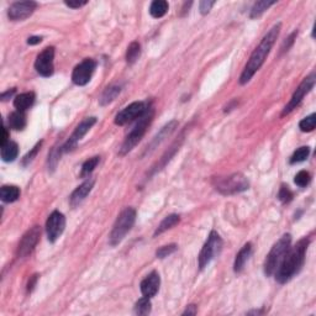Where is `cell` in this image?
Listing matches in <instances>:
<instances>
[{"instance_id": "5bb4252c", "label": "cell", "mask_w": 316, "mask_h": 316, "mask_svg": "<svg viewBox=\"0 0 316 316\" xmlns=\"http://www.w3.org/2000/svg\"><path fill=\"white\" fill-rule=\"evenodd\" d=\"M55 47H46L36 58L35 68L42 77H51L55 71Z\"/></svg>"}, {"instance_id": "9c48e42d", "label": "cell", "mask_w": 316, "mask_h": 316, "mask_svg": "<svg viewBox=\"0 0 316 316\" xmlns=\"http://www.w3.org/2000/svg\"><path fill=\"white\" fill-rule=\"evenodd\" d=\"M147 109H148V106L144 102L131 103L130 105H127L121 111L118 112V115L115 116V124L119 126H124L131 121L136 120V119L142 118Z\"/></svg>"}, {"instance_id": "ba28073f", "label": "cell", "mask_w": 316, "mask_h": 316, "mask_svg": "<svg viewBox=\"0 0 316 316\" xmlns=\"http://www.w3.org/2000/svg\"><path fill=\"white\" fill-rule=\"evenodd\" d=\"M315 81H316L315 73H311L310 76H308L303 82H301L300 85L296 88L294 94L292 95V99H290L289 103L285 105L284 110H283L282 112V116L288 115V114H290L293 110L296 109V106L303 102L304 97H305V95L310 92L311 89L314 88V85H315Z\"/></svg>"}, {"instance_id": "5b68a950", "label": "cell", "mask_w": 316, "mask_h": 316, "mask_svg": "<svg viewBox=\"0 0 316 316\" xmlns=\"http://www.w3.org/2000/svg\"><path fill=\"white\" fill-rule=\"evenodd\" d=\"M136 220V211L132 208H126L119 217L116 219L115 224L112 226V230L110 232L109 241L111 246H116L125 238V236L130 232L133 224Z\"/></svg>"}, {"instance_id": "e575fe53", "label": "cell", "mask_w": 316, "mask_h": 316, "mask_svg": "<svg viewBox=\"0 0 316 316\" xmlns=\"http://www.w3.org/2000/svg\"><path fill=\"white\" fill-rule=\"evenodd\" d=\"M175 250H177V245H175V243H172V245L163 246V247H161L160 250H157L156 254L158 258H165V257H168L169 254L174 253Z\"/></svg>"}, {"instance_id": "4dcf8cb0", "label": "cell", "mask_w": 316, "mask_h": 316, "mask_svg": "<svg viewBox=\"0 0 316 316\" xmlns=\"http://www.w3.org/2000/svg\"><path fill=\"white\" fill-rule=\"evenodd\" d=\"M309 154H310V147H299V148L293 153V156L290 157V163H292V165H295V163L304 162L309 157Z\"/></svg>"}, {"instance_id": "484cf974", "label": "cell", "mask_w": 316, "mask_h": 316, "mask_svg": "<svg viewBox=\"0 0 316 316\" xmlns=\"http://www.w3.org/2000/svg\"><path fill=\"white\" fill-rule=\"evenodd\" d=\"M168 3L165 0H154L153 3L149 6V14L154 19H160L165 16L168 11Z\"/></svg>"}, {"instance_id": "7c38bea8", "label": "cell", "mask_w": 316, "mask_h": 316, "mask_svg": "<svg viewBox=\"0 0 316 316\" xmlns=\"http://www.w3.org/2000/svg\"><path fill=\"white\" fill-rule=\"evenodd\" d=\"M65 228V217L62 212L53 211L46 221V232L50 242H56L63 233Z\"/></svg>"}, {"instance_id": "f35d334b", "label": "cell", "mask_w": 316, "mask_h": 316, "mask_svg": "<svg viewBox=\"0 0 316 316\" xmlns=\"http://www.w3.org/2000/svg\"><path fill=\"white\" fill-rule=\"evenodd\" d=\"M15 92H16L15 88H13L11 90H8V92H4L3 94H1V100H3V102H6V100L10 99V98L15 94Z\"/></svg>"}, {"instance_id": "f546056e", "label": "cell", "mask_w": 316, "mask_h": 316, "mask_svg": "<svg viewBox=\"0 0 316 316\" xmlns=\"http://www.w3.org/2000/svg\"><path fill=\"white\" fill-rule=\"evenodd\" d=\"M151 300L147 296L140 299L136 304H135V314L137 315H148L151 313Z\"/></svg>"}, {"instance_id": "603a6c76", "label": "cell", "mask_w": 316, "mask_h": 316, "mask_svg": "<svg viewBox=\"0 0 316 316\" xmlns=\"http://www.w3.org/2000/svg\"><path fill=\"white\" fill-rule=\"evenodd\" d=\"M120 93H121L120 85H111V86H109V88H106L99 99L100 105L105 106V105L112 103L114 100L116 99V98H118V95L120 94Z\"/></svg>"}, {"instance_id": "9a60e30c", "label": "cell", "mask_w": 316, "mask_h": 316, "mask_svg": "<svg viewBox=\"0 0 316 316\" xmlns=\"http://www.w3.org/2000/svg\"><path fill=\"white\" fill-rule=\"evenodd\" d=\"M37 4L35 1H18L11 4L8 10V16L13 21H21L30 18L36 10Z\"/></svg>"}, {"instance_id": "e0dca14e", "label": "cell", "mask_w": 316, "mask_h": 316, "mask_svg": "<svg viewBox=\"0 0 316 316\" xmlns=\"http://www.w3.org/2000/svg\"><path fill=\"white\" fill-rule=\"evenodd\" d=\"M161 285V278L160 274L157 272H152L145 278L141 282V293L144 294V296L147 298H152L158 293Z\"/></svg>"}, {"instance_id": "4fadbf2b", "label": "cell", "mask_w": 316, "mask_h": 316, "mask_svg": "<svg viewBox=\"0 0 316 316\" xmlns=\"http://www.w3.org/2000/svg\"><path fill=\"white\" fill-rule=\"evenodd\" d=\"M40 236H41V229H40V226H34L32 229H30V230L22 236L20 243H19L18 257L24 258V257L29 256L35 250L37 243H39Z\"/></svg>"}, {"instance_id": "ac0fdd59", "label": "cell", "mask_w": 316, "mask_h": 316, "mask_svg": "<svg viewBox=\"0 0 316 316\" xmlns=\"http://www.w3.org/2000/svg\"><path fill=\"white\" fill-rule=\"evenodd\" d=\"M177 125H178V123L175 120H173V121H170V123H168L167 125H166L165 127H163L162 130L160 131V133H158V135H157V136L154 137L153 140H152V142L149 144V146H147L146 153H149V152L153 151V149L156 148V147L158 146V145L162 144V142L165 141V140L167 139L168 136H169L170 133H172L173 131L175 130Z\"/></svg>"}, {"instance_id": "1f68e13d", "label": "cell", "mask_w": 316, "mask_h": 316, "mask_svg": "<svg viewBox=\"0 0 316 316\" xmlns=\"http://www.w3.org/2000/svg\"><path fill=\"white\" fill-rule=\"evenodd\" d=\"M315 124H316V115L315 114H311V115L306 116L305 119L300 121L299 124V127L303 132H311L315 128Z\"/></svg>"}, {"instance_id": "ab89813d", "label": "cell", "mask_w": 316, "mask_h": 316, "mask_svg": "<svg viewBox=\"0 0 316 316\" xmlns=\"http://www.w3.org/2000/svg\"><path fill=\"white\" fill-rule=\"evenodd\" d=\"M196 314V306L194 304L189 305L188 308L186 309V311L183 313V315H195Z\"/></svg>"}, {"instance_id": "60d3db41", "label": "cell", "mask_w": 316, "mask_h": 316, "mask_svg": "<svg viewBox=\"0 0 316 316\" xmlns=\"http://www.w3.org/2000/svg\"><path fill=\"white\" fill-rule=\"evenodd\" d=\"M8 141H9L8 130H6V127H5V126H4V127H3V135H1V142H0V144L4 145V144H6V142H8Z\"/></svg>"}, {"instance_id": "b9f144b4", "label": "cell", "mask_w": 316, "mask_h": 316, "mask_svg": "<svg viewBox=\"0 0 316 316\" xmlns=\"http://www.w3.org/2000/svg\"><path fill=\"white\" fill-rule=\"evenodd\" d=\"M41 41H42V37L32 36V37H30L29 40H27V43H29V44H37V43H40Z\"/></svg>"}, {"instance_id": "74e56055", "label": "cell", "mask_w": 316, "mask_h": 316, "mask_svg": "<svg viewBox=\"0 0 316 316\" xmlns=\"http://www.w3.org/2000/svg\"><path fill=\"white\" fill-rule=\"evenodd\" d=\"M64 4L72 9H79L85 5L86 1H64Z\"/></svg>"}, {"instance_id": "ffe728a7", "label": "cell", "mask_w": 316, "mask_h": 316, "mask_svg": "<svg viewBox=\"0 0 316 316\" xmlns=\"http://www.w3.org/2000/svg\"><path fill=\"white\" fill-rule=\"evenodd\" d=\"M35 99V93L34 92H27L19 94L18 97L14 99V106L19 110V111H25V110L30 109L34 105Z\"/></svg>"}, {"instance_id": "4316f807", "label": "cell", "mask_w": 316, "mask_h": 316, "mask_svg": "<svg viewBox=\"0 0 316 316\" xmlns=\"http://www.w3.org/2000/svg\"><path fill=\"white\" fill-rule=\"evenodd\" d=\"M141 56V44L137 41L131 42L130 46L127 47V51H126V61H127L128 64H133Z\"/></svg>"}, {"instance_id": "d4e9b609", "label": "cell", "mask_w": 316, "mask_h": 316, "mask_svg": "<svg viewBox=\"0 0 316 316\" xmlns=\"http://www.w3.org/2000/svg\"><path fill=\"white\" fill-rule=\"evenodd\" d=\"M0 196L4 203H14L20 196V189L16 186H4L0 191Z\"/></svg>"}, {"instance_id": "d6a6232c", "label": "cell", "mask_w": 316, "mask_h": 316, "mask_svg": "<svg viewBox=\"0 0 316 316\" xmlns=\"http://www.w3.org/2000/svg\"><path fill=\"white\" fill-rule=\"evenodd\" d=\"M310 180H311V175L310 173L306 172V170H300V172L295 175V178H294L295 184L298 187H300V188H304V187L309 186Z\"/></svg>"}, {"instance_id": "52a82bcc", "label": "cell", "mask_w": 316, "mask_h": 316, "mask_svg": "<svg viewBox=\"0 0 316 316\" xmlns=\"http://www.w3.org/2000/svg\"><path fill=\"white\" fill-rule=\"evenodd\" d=\"M222 250V240L216 231H211L199 253V268L204 269L212 259L219 256Z\"/></svg>"}, {"instance_id": "f1b7e54d", "label": "cell", "mask_w": 316, "mask_h": 316, "mask_svg": "<svg viewBox=\"0 0 316 316\" xmlns=\"http://www.w3.org/2000/svg\"><path fill=\"white\" fill-rule=\"evenodd\" d=\"M99 157H93V158H89V160H86L85 162L83 163V166H82V170H81V178H86L89 177V175L92 174L93 170L97 168L98 163H99Z\"/></svg>"}, {"instance_id": "3957f363", "label": "cell", "mask_w": 316, "mask_h": 316, "mask_svg": "<svg viewBox=\"0 0 316 316\" xmlns=\"http://www.w3.org/2000/svg\"><path fill=\"white\" fill-rule=\"evenodd\" d=\"M290 246H292V236H290V233L283 235L282 237L274 243L272 250L267 254L266 261H264V274H266L267 277H271L272 274H274L278 266H279V263L282 262L283 257L285 256V253L288 252Z\"/></svg>"}, {"instance_id": "2e32d148", "label": "cell", "mask_w": 316, "mask_h": 316, "mask_svg": "<svg viewBox=\"0 0 316 316\" xmlns=\"http://www.w3.org/2000/svg\"><path fill=\"white\" fill-rule=\"evenodd\" d=\"M94 183H95V179L89 178V179H86L85 182H83L81 186L77 187V189L72 193L71 198H69V203H71L72 207L76 208L83 203L84 199H85L86 196H88V194L92 191L93 187H94Z\"/></svg>"}, {"instance_id": "8fae6325", "label": "cell", "mask_w": 316, "mask_h": 316, "mask_svg": "<svg viewBox=\"0 0 316 316\" xmlns=\"http://www.w3.org/2000/svg\"><path fill=\"white\" fill-rule=\"evenodd\" d=\"M95 123H97V118H94V116L84 119V120L77 126L74 132L72 133V136L68 139V141L61 147V152H69L73 148H76L77 144L85 136L86 132L95 125Z\"/></svg>"}, {"instance_id": "cb8c5ba5", "label": "cell", "mask_w": 316, "mask_h": 316, "mask_svg": "<svg viewBox=\"0 0 316 316\" xmlns=\"http://www.w3.org/2000/svg\"><path fill=\"white\" fill-rule=\"evenodd\" d=\"M179 221H180L179 215H177V214L168 215V216L165 217V219H163V221L161 222L160 225H158L157 230L154 231V236L161 235V233H163L165 231H167V230H169V229L174 228L175 225L179 224Z\"/></svg>"}, {"instance_id": "7402d4cb", "label": "cell", "mask_w": 316, "mask_h": 316, "mask_svg": "<svg viewBox=\"0 0 316 316\" xmlns=\"http://www.w3.org/2000/svg\"><path fill=\"white\" fill-rule=\"evenodd\" d=\"M25 126H26V115L24 111L16 110L9 115V127L16 131H21L24 130Z\"/></svg>"}, {"instance_id": "8d00e7d4", "label": "cell", "mask_w": 316, "mask_h": 316, "mask_svg": "<svg viewBox=\"0 0 316 316\" xmlns=\"http://www.w3.org/2000/svg\"><path fill=\"white\" fill-rule=\"evenodd\" d=\"M214 4H215V1H208V0H203V1H200V4H199L200 13L203 14V15L208 14L210 10H211V8L214 6Z\"/></svg>"}, {"instance_id": "d6986e66", "label": "cell", "mask_w": 316, "mask_h": 316, "mask_svg": "<svg viewBox=\"0 0 316 316\" xmlns=\"http://www.w3.org/2000/svg\"><path fill=\"white\" fill-rule=\"evenodd\" d=\"M251 253H252V243L248 242L241 248L240 252H238L237 256H236L235 263H233V271H235V273L242 272L243 268H245V264L247 263Z\"/></svg>"}, {"instance_id": "30bf717a", "label": "cell", "mask_w": 316, "mask_h": 316, "mask_svg": "<svg viewBox=\"0 0 316 316\" xmlns=\"http://www.w3.org/2000/svg\"><path fill=\"white\" fill-rule=\"evenodd\" d=\"M95 68H97V62L92 58H85L73 69L72 81L77 85H85L92 79Z\"/></svg>"}, {"instance_id": "8992f818", "label": "cell", "mask_w": 316, "mask_h": 316, "mask_svg": "<svg viewBox=\"0 0 316 316\" xmlns=\"http://www.w3.org/2000/svg\"><path fill=\"white\" fill-rule=\"evenodd\" d=\"M215 189L220 191L224 195H231V194H237L241 191L247 190L250 183L248 179L241 173H233V174L228 175V177H222L215 179Z\"/></svg>"}, {"instance_id": "44dd1931", "label": "cell", "mask_w": 316, "mask_h": 316, "mask_svg": "<svg viewBox=\"0 0 316 316\" xmlns=\"http://www.w3.org/2000/svg\"><path fill=\"white\" fill-rule=\"evenodd\" d=\"M19 154V146L16 142L9 140L6 144L1 145V158L4 162H13Z\"/></svg>"}, {"instance_id": "d590c367", "label": "cell", "mask_w": 316, "mask_h": 316, "mask_svg": "<svg viewBox=\"0 0 316 316\" xmlns=\"http://www.w3.org/2000/svg\"><path fill=\"white\" fill-rule=\"evenodd\" d=\"M41 145H42V142H39V144H37L36 146H35L34 148H32L31 151H30L29 153H27L26 156L24 157V160H22V166L30 165V163H31L32 161H34V158L37 156V153H39L40 148H41Z\"/></svg>"}, {"instance_id": "277c9868", "label": "cell", "mask_w": 316, "mask_h": 316, "mask_svg": "<svg viewBox=\"0 0 316 316\" xmlns=\"http://www.w3.org/2000/svg\"><path fill=\"white\" fill-rule=\"evenodd\" d=\"M152 119H153V109L148 106L147 111L145 112V115L139 119V123L130 131V133L126 136L125 141L121 145L120 152H119L120 156H125L126 153L132 151L135 146L141 141L144 135L146 133V130L148 128L149 124L152 123Z\"/></svg>"}, {"instance_id": "7a4b0ae2", "label": "cell", "mask_w": 316, "mask_h": 316, "mask_svg": "<svg viewBox=\"0 0 316 316\" xmlns=\"http://www.w3.org/2000/svg\"><path fill=\"white\" fill-rule=\"evenodd\" d=\"M280 27H282V24L278 22V24H275L272 29L264 35L263 39L261 40L259 44L256 47V50L252 52L247 64L245 65V69H243L242 74L240 77V84L248 83V82L251 81L252 77L254 76V73L263 65L267 56L269 55L272 47L274 46L275 41H277L278 36H279Z\"/></svg>"}, {"instance_id": "6da1fadb", "label": "cell", "mask_w": 316, "mask_h": 316, "mask_svg": "<svg viewBox=\"0 0 316 316\" xmlns=\"http://www.w3.org/2000/svg\"><path fill=\"white\" fill-rule=\"evenodd\" d=\"M310 243V240L306 237L301 238L300 241L296 242L294 247L290 246L285 256L283 257L282 262L278 266L277 271L274 272L275 280L280 284H285L289 282L295 274L300 272L301 267H303L304 261H305V254L308 246Z\"/></svg>"}, {"instance_id": "7bdbcfd3", "label": "cell", "mask_w": 316, "mask_h": 316, "mask_svg": "<svg viewBox=\"0 0 316 316\" xmlns=\"http://www.w3.org/2000/svg\"><path fill=\"white\" fill-rule=\"evenodd\" d=\"M36 280H37V274L32 275L31 280H30V282H29V284H27V290H29V292H31V290H32V289H34L35 284H36Z\"/></svg>"}, {"instance_id": "83f0119b", "label": "cell", "mask_w": 316, "mask_h": 316, "mask_svg": "<svg viewBox=\"0 0 316 316\" xmlns=\"http://www.w3.org/2000/svg\"><path fill=\"white\" fill-rule=\"evenodd\" d=\"M274 4H275V1H267V0H261V1H257V3H254V5L252 6L251 15H250V18L251 19L259 18V16H261L264 11L268 10V9L271 8L272 5H274Z\"/></svg>"}, {"instance_id": "836d02e7", "label": "cell", "mask_w": 316, "mask_h": 316, "mask_svg": "<svg viewBox=\"0 0 316 316\" xmlns=\"http://www.w3.org/2000/svg\"><path fill=\"white\" fill-rule=\"evenodd\" d=\"M278 199L282 201L283 204H288L293 200V193L289 189L288 186H282L279 189V193H278Z\"/></svg>"}]
</instances>
